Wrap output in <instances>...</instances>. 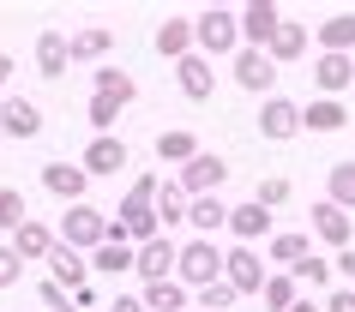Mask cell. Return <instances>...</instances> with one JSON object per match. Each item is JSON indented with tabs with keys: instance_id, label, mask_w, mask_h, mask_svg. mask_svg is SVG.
Instances as JSON below:
<instances>
[{
	"instance_id": "obj_20",
	"label": "cell",
	"mask_w": 355,
	"mask_h": 312,
	"mask_svg": "<svg viewBox=\"0 0 355 312\" xmlns=\"http://www.w3.org/2000/svg\"><path fill=\"white\" fill-rule=\"evenodd\" d=\"M313 84H319V96H343L355 84V55H319L313 60Z\"/></svg>"
},
{
	"instance_id": "obj_13",
	"label": "cell",
	"mask_w": 355,
	"mask_h": 312,
	"mask_svg": "<svg viewBox=\"0 0 355 312\" xmlns=\"http://www.w3.org/2000/svg\"><path fill=\"white\" fill-rule=\"evenodd\" d=\"M42 186H49L60 204H85V192H91V174H85L78 163H42Z\"/></svg>"
},
{
	"instance_id": "obj_4",
	"label": "cell",
	"mask_w": 355,
	"mask_h": 312,
	"mask_svg": "<svg viewBox=\"0 0 355 312\" xmlns=\"http://www.w3.org/2000/svg\"><path fill=\"white\" fill-rule=\"evenodd\" d=\"M175 282H187V288L223 282V246H217V240H187L181 258H175Z\"/></svg>"
},
{
	"instance_id": "obj_9",
	"label": "cell",
	"mask_w": 355,
	"mask_h": 312,
	"mask_svg": "<svg viewBox=\"0 0 355 312\" xmlns=\"http://www.w3.org/2000/svg\"><path fill=\"white\" fill-rule=\"evenodd\" d=\"M307 222H313V235L325 240L331 253H349V240H355V217H349V210H337L331 199H319V204H313V217H307Z\"/></svg>"
},
{
	"instance_id": "obj_35",
	"label": "cell",
	"mask_w": 355,
	"mask_h": 312,
	"mask_svg": "<svg viewBox=\"0 0 355 312\" xmlns=\"http://www.w3.org/2000/svg\"><path fill=\"white\" fill-rule=\"evenodd\" d=\"M241 300V294L229 288V282H211V288H193V312H229Z\"/></svg>"
},
{
	"instance_id": "obj_42",
	"label": "cell",
	"mask_w": 355,
	"mask_h": 312,
	"mask_svg": "<svg viewBox=\"0 0 355 312\" xmlns=\"http://www.w3.org/2000/svg\"><path fill=\"white\" fill-rule=\"evenodd\" d=\"M109 312H145V300H139V294H114Z\"/></svg>"
},
{
	"instance_id": "obj_1",
	"label": "cell",
	"mask_w": 355,
	"mask_h": 312,
	"mask_svg": "<svg viewBox=\"0 0 355 312\" xmlns=\"http://www.w3.org/2000/svg\"><path fill=\"white\" fill-rule=\"evenodd\" d=\"M157 186H163L157 174H139V181L127 186V199H121V210H114V228H121L127 240H139V246L163 235V222H157Z\"/></svg>"
},
{
	"instance_id": "obj_41",
	"label": "cell",
	"mask_w": 355,
	"mask_h": 312,
	"mask_svg": "<svg viewBox=\"0 0 355 312\" xmlns=\"http://www.w3.org/2000/svg\"><path fill=\"white\" fill-rule=\"evenodd\" d=\"M331 270L343 276V288H355V253H337V258H331Z\"/></svg>"
},
{
	"instance_id": "obj_31",
	"label": "cell",
	"mask_w": 355,
	"mask_h": 312,
	"mask_svg": "<svg viewBox=\"0 0 355 312\" xmlns=\"http://www.w3.org/2000/svg\"><path fill=\"white\" fill-rule=\"evenodd\" d=\"M91 96H114V102L127 109L132 96H139V84H132V73H121V66H96L91 73Z\"/></svg>"
},
{
	"instance_id": "obj_2",
	"label": "cell",
	"mask_w": 355,
	"mask_h": 312,
	"mask_svg": "<svg viewBox=\"0 0 355 312\" xmlns=\"http://www.w3.org/2000/svg\"><path fill=\"white\" fill-rule=\"evenodd\" d=\"M193 55H241V12L235 6H205V12H193Z\"/></svg>"
},
{
	"instance_id": "obj_39",
	"label": "cell",
	"mask_w": 355,
	"mask_h": 312,
	"mask_svg": "<svg viewBox=\"0 0 355 312\" xmlns=\"http://www.w3.org/2000/svg\"><path fill=\"white\" fill-rule=\"evenodd\" d=\"M19 276H24V258L12 253V240H6V246H0V288H12Z\"/></svg>"
},
{
	"instance_id": "obj_10",
	"label": "cell",
	"mask_w": 355,
	"mask_h": 312,
	"mask_svg": "<svg viewBox=\"0 0 355 312\" xmlns=\"http://www.w3.org/2000/svg\"><path fill=\"white\" fill-rule=\"evenodd\" d=\"M132 264H139V246H132V240L114 228V217H109V240L91 253V270H96V276H127Z\"/></svg>"
},
{
	"instance_id": "obj_30",
	"label": "cell",
	"mask_w": 355,
	"mask_h": 312,
	"mask_svg": "<svg viewBox=\"0 0 355 312\" xmlns=\"http://www.w3.org/2000/svg\"><path fill=\"white\" fill-rule=\"evenodd\" d=\"M67 66H73L67 37H60V30H42V37H37V73H42V78H60Z\"/></svg>"
},
{
	"instance_id": "obj_34",
	"label": "cell",
	"mask_w": 355,
	"mask_h": 312,
	"mask_svg": "<svg viewBox=\"0 0 355 312\" xmlns=\"http://www.w3.org/2000/svg\"><path fill=\"white\" fill-rule=\"evenodd\" d=\"M325 199L355 217V163H331V174H325Z\"/></svg>"
},
{
	"instance_id": "obj_19",
	"label": "cell",
	"mask_w": 355,
	"mask_h": 312,
	"mask_svg": "<svg viewBox=\"0 0 355 312\" xmlns=\"http://www.w3.org/2000/svg\"><path fill=\"white\" fill-rule=\"evenodd\" d=\"M313 42H319V55H355V12H325Z\"/></svg>"
},
{
	"instance_id": "obj_5",
	"label": "cell",
	"mask_w": 355,
	"mask_h": 312,
	"mask_svg": "<svg viewBox=\"0 0 355 312\" xmlns=\"http://www.w3.org/2000/svg\"><path fill=\"white\" fill-rule=\"evenodd\" d=\"M265 276H271V264L259 258V246H229V253H223V282L235 294H259Z\"/></svg>"
},
{
	"instance_id": "obj_29",
	"label": "cell",
	"mask_w": 355,
	"mask_h": 312,
	"mask_svg": "<svg viewBox=\"0 0 355 312\" xmlns=\"http://www.w3.org/2000/svg\"><path fill=\"white\" fill-rule=\"evenodd\" d=\"M295 300H301V282L289 270H271V276H265V288H259V306L265 312H289Z\"/></svg>"
},
{
	"instance_id": "obj_7",
	"label": "cell",
	"mask_w": 355,
	"mask_h": 312,
	"mask_svg": "<svg viewBox=\"0 0 355 312\" xmlns=\"http://www.w3.org/2000/svg\"><path fill=\"white\" fill-rule=\"evenodd\" d=\"M301 132V102H289V96H265L259 102V138H271V145H289Z\"/></svg>"
},
{
	"instance_id": "obj_23",
	"label": "cell",
	"mask_w": 355,
	"mask_h": 312,
	"mask_svg": "<svg viewBox=\"0 0 355 312\" xmlns=\"http://www.w3.org/2000/svg\"><path fill=\"white\" fill-rule=\"evenodd\" d=\"M114 48V30H103V24H85V30H73L67 37V55H73V66H85V60H103Z\"/></svg>"
},
{
	"instance_id": "obj_3",
	"label": "cell",
	"mask_w": 355,
	"mask_h": 312,
	"mask_svg": "<svg viewBox=\"0 0 355 312\" xmlns=\"http://www.w3.org/2000/svg\"><path fill=\"white\" fill-rule=\"evenodd\" d=\"M55 240H60V246H73V253H96V246L109 240V217H103L96 204H67Z\"/></svg>"
},
{
	"instance_id": "obj_24",
	"label": "cell",
	"mask_w": 355,
	"mask_h": 312,
	"mask_svg": "<svg viewBox=\"0 0 355 312\" xmlns=\"http://www.w3.org/2000/svg\"><path fill=\"white\" fill-rule=\"evenodd\" d=\"M265 55L277 60V66H295V60H307V24L301 19H283V30L271 37V48Z\"/></svg>"
},
{
	"instance_id": "obj_17",
	"label": "cell",
	"mask_w": 355,
	"mask_h": 312,
	"mask_svg": "<svg viewBox=\"0 0 355 312\" xmlns=\"http://www.w3.org/2000/svg\"><path fill=\"white\" fill-rule=\"evenodd\" d=\"M175 258H181V246H175L168 235H157V240L139 246V264H132V270L145 276V282H168V276H175Z\"/></svg>"
},
{
	"instance_id": "obj_21",
	"label": "cell",
	"mask_w": 355,
	"mask_h": 312,
	"mask_svg": "<svg viewBox=\"0 0 355 312\" xmlns=\"http://www.w3.org/2000/svg\"><path fill=\"white\" fill-rule=\"evenodd\" d=\"M343 127H349V109L337 96H313L301 109V132H343Z\"/></svg>"
},
{
	"instance_id": "obj_36",
	"label": "cell",
	"mask_w": 355,
	"mask_h": 312,
	"mask_svg": "<svg viewBox=\"0 0 355 312\" xmlns=\"http://www.w3.org/2000/svg\"><path fill=\"white\" fill-rule=\"evenodd\" d=\"M289 276H295V282H307V288H331V258H313V253H307Z\"/></svg>"
},
{
	"instance_id": "obj_43",
	"label": "cell",
	"mask_w": 355,
	"mask_h": 312,
	"mask_svg": "<svg viewBox=\"0 0 355 312\" xmlns=\"http://www.w3.org/2000/svg\"><path fill=\"white\" fill-rule=\"evenodd\" d=\"M12 84V55H0V91Z\"/></svg>"
},
{
	"instance_id": "obj_18",
	"label": "cell",
	"mask_w": 355,
	"mask_h": 312,
	"mask_svg": "<svg viewBox=\"0 0 355 312\" xmlns=\"http://www.w3.org/2000/svg\"><path fill=\"white\" fill-rule=\"evenodd\" d=\"M127 163H132V156H127V145H121L114 132H109V138H91V145H85V156H78V168H85L91 181H96V174H121Z\"/></svg>"
},
{
	"instance_id": "obj_25",
	"label": "cell",
	"mask_w": 355,
	"mask_h": 312,
	"mask_svg": "<svg viewBox=\"0 0 355 312\" xmlns=\"http://www.w3.org/2000/svg\"><path fill=\"white\" fill-rule=\"evenodd\" d=\"M307 253H313V246H307V235H295V228H283V235L265 240V264H277V270H295Z\"/></svg>"
},
{
	"instance_id": "obj_44",
	"label": "cell",
	"mask_w": 355,
	"mask_h": 312,
	"mask_svg": "<svg viewBox=\"0 0 355 312\" xmlns=\"http://www.w3.org/2000/svg\"><path fill=\"white\" fill-rule=\"evenodd\" d=\"M289 312H325V306H319V300H295Z\"/></svg>"
},
{
	"instance_id": "obj_11",
	"label": "cell",
	"mask_w": 355,
	"mask_h": 312,
	"mask_svg": "<svg viewBox=\"0 0 355 312\" xmlns=\"http://www.w3.org/2000/svg\"><path fill=\"white\" fill-rule=\"evenodd\" d=\"M229 235H235V246H259V240H271L277 228H271V210L265 204H229Z\"/></svg>"
},
{
	"instance_id": "obj_26",
	"label": "cell",
	"mask_w": 355,
	"mask_h": 312,
	"mask_svg": "<svg viewBox=\"0 0 355 312\" xmlns=\"http://www.w3.org/2000/svg\"><path fill=\"white\" fill-rule=\"evenodd\" d=\"M12 253H19V258H49V253H55V228L37 222V217H24L19 235H12Z\"/></svg>"
},
{
	"instance_id": "obj_22",
	"label": "cell",
	"mask_w": 355,
	"mask_h": 312,
	"mask_svg": "<svg viewBox=\"0 0 355 312\" xmlns=\"http://www.w3.org/2000/svg\"><path fill=\"white\" fill-rule=\"evenodd\" d=\"M139 300H145V312H187V306H193V288L168 276V282H145Z\"/></svg>"
},
{
	"instance_id": "obj_15",
	"label": "cell",
	"mask_w": 355,
	"mask_h": 312,
	"mask_svg": "<svg viewBox=\"0 0 355 312\" xmlns=\"http://www.w3.org/2000/svg\"><path fill=\"white\" fill-rule=\"evenodd\" d=\"M175 84H181V96H193V102H211L217 66H211L205 55H187V60H175Z\"/></svg>"
},
{
	"instance_id": "obj_8",
	"label": "cell",
	"mask_w": 355,
	"mask_h": 312,
	"mask_svg": "<svg viewBox=\"0 0 355 312\" xmlns=\"http://www.w3.org/2000/svg\"><path fill=\"white\" fill-rule=\"evenodd\" d=\"M277 30H283V6H271V0H247L241 6V48H271Z\"/></svg>"
},
{
	"instance_id": "obj_38",
	"label": "cell",
	"mask_w": 355,
	"mask_h": 312,
	"mask_svg": "<svg viewBox=\"0 0 355 312\" xmlns=\"http://www.w3.org/2000/svg\"><path fill=\"white\" fill-rule=\"evenodd\" d=\"M253 204H265V210H277V204H289V181H283V174H265V181L253 186Z\"/></svg>"
},
{
	"instance_id": "obj_40",
	"label": "cell",
	"mask_w": 355,
	"mask_h": 312,
	"mask_svg": "<svg viewBox=\"0 0 355 312\" xmlns=\"http://www.w3.org/2000/svg\"><path fill=\"white\" fill-rule=\"evenodd\" d=\"M319 306H325V312H355V288H331Z\"/></svg>"
},
{
	"instance_id": "obj_14",
	"label": "cell",
	"mask_w": 355,
	"mask_h": 312,
	"mask_svg": "<svg viewBox=\"0 0 355 312\" xmlns=\"http://www.w3.org/2000/svg\"><path fill=\"white\" fill-rule=\"evenodd\" d=\"M42 132V109L31 96H6L0 102V138H37Z\"/></svg>"
},
{
	"instance_id": "obj_37",
	"label": "cell",
	"mask_w": 355,
	"mask_h": 312,
	"mask_svg": "<svg viewBox=\"0 0 355 312\" xmlns=\"http://www.w3.org/2000/svg\"><path fill=\"white\" fill-rule=\"evenodd\" d=\"M19 222H24V192L19 186H0V228L19 235Z\"/></svg>"
},
{
	"instance_id": "obj_12",
	"label": "cell",
	"mask_w": 355,
	"mask_h": 312,
	"mask_svg": "<svg viewBox=\"0 0 355 312\" xmlns=\"http://www.w3.org/2000/svg\"><path fill=\"white\" fill-rule=\"evenodd\" d=\"M235 84L253 96H271V84H277V60L265 55V48H241L235 55Z\"/></svg>"
},
{
	"instance_id": "obj_45",
	"label": "cell",
	"mask_w": 355,
	"mask_h": 312,
	"mask_svg": "<svg viewBox=\"0 0 355 312\" xmlns=\"http://www.w3.org/2000/svg\"><path fill=\"white\" fill-rule=\"evenodd\" d=\"M187 312H193V306H187Z\"/></svg>"
},
{
	"instance_id": "obj_32",
	"label": "cell",
	"mask_w": 355,
	"mask_h": 312,
	"mask_svg": "<svg viewBox=\"0 0 355 312\" xmlns=\"http://www.w3.org/2000/svg\"><path fill=\"white\" fill-rule=\"evenodd\" d=\"M193 156H199V138H193L187 127H168V132H157V163H181V168H187Z\"/></svg>"
},
{
	"instance_id": "obj_16",
	"label": "cell",
	"mask_w": 355,
	"mask_h": 312,
	"mask_svg": "<svg viewBox=\"0 0 355 312\" xmlns=\"http://www.w3.org/2000/svg\"><path fill=\"white\" fill-rule=\"evenodd\" d=\"M49 282H60L67 294H78L85 282H91V258L73 253V246H60L55 240V253H49Z\"/></svg>"
},
{
	"instance_id": "obj_27",
	"label": "cell",
	"mask_w": 355,
	"mask_h": 312,
	"mask_svg": "<svg viewBox=\"0 0 355 312\" xmlns=\"http://www.w3.org/2000/svg\"><path fill=\"white\" fill-rule=\"evenodd\" d=\"M187 222L199 228V240H217V228H229V204L211 192V199H193L187 204Z\"/></svg>"
},
{
	"instance_id": "obj_28",
	"label": "cell",
	"mask_w": 355,
	"mask_h": 312,
	"mask_svg": "<svg viewBox=\"0 0 355 312\" xmlns=\"http://www.w3.org/2000/svg\"><path fill=\"white\" fill-rule=\"evenodd\" d=\"M157 55L187 60L193 55V19H163V24H157Z\"/></svg>"
},
{
	"instance_id": "obj_33",
	"label": "cell",
	"mask_w": 355,
	"mask_h": 312,
	"mask_svg": "<svg viewBox=\"0 0 355 312\" xmlns=\"http://www.w3.org/2000/svg\"><path fill=\"white\" fill-rule=\"evenodd\" d=\"M187 192H181V181H163L157 186V222H163V235L175 228V222H187Z\"/></svg>"
},
{
	"instance_id": "obj_6",
	"label": "cell",
	"mask_w": 355,
	"mask_h": 312,
	"mask_svg": "<svg viewBox=\"0 0 355 312\" xmlns=\"http://www.w3.org/2000/svg\"><path fill=\"white\" fill-rule=\"evenodd\" d=\"M175 181H181V192H187V199H211V192L229 181V163L217 156V150H199V156H193Z\"/></svg>"
}]
</instances>
